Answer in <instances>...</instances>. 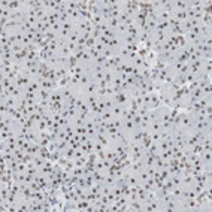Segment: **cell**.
<instances>
[{
	"label": "cell",
	"mask_w": 212,
	"mask_h": 212,
	"mask_svg": "<svg viewBox=\"0 0 212 212\" xmlns=\"http://www.w3.org/2000/svg\"><path fill=\"white\" fill-rule=\"evenodd\" d=\"M75 151H76L75 148H66L64 152H63V155L67 158V160H72V158L75 157Z\"/></svg>",
	"instance_id": "1"
},
{
	"label": "cell",
	"mask_w": 212,
	"mask_h": 212,
	"mask_svg": "<svg viewBox=\"0 0 212 212\" xmlns=\"http://www.w3.org/2000/svg\"><path fill=\"white\" fill-rule=\"evenodd\" d=\"M33 163H35V166L37 169H41L43 164H45V160H43L42 157H39V155H35V157H33Z\"/></svg>",
	"instance_id": "2"
},
{
	"label": "cell",
	"mask_w": 212,
	"mask_h": 212,
	"mask_svg": "<svg viewBox=\"0 0 212 212\" xmlns=\"http://www.w3.org/2000/svg\"><path fill=\"white\" fill-rule=\"evenodd\" d=\"M112 115H114V117H118V118H120L121 117V114H123V106H120V105H115L114 106V108H112Z\"/></svg>",
	"instance_id": "3"
},
{
	"label": "cell",
	"mask_w": 212,
	"mask_h": 212,
	"mask_svg": "<svg viewBox=\"0 0 212 212\" xmlns=\"http://www.w3.org/2000/svg\"><path fill=\"white\" fill-rule=\"evenodd\" d=\"M112 117H114V115H112V112H111V111H105L103 114L100 115V120H102V121H109Z\"/></svg>",
	"instance_id": "4"
},
{
	"label": "cell",
	"mask_w": 212,
	"mask_h": 212,
	"mask_svg": "<svg viewBox=\"0 0 212 212\" xmlns=\"http://www.w3.org/2000/svg\"><path fill=\"white\" fill-rule=\"evenodd\" d=\"M75 135H87V127L85 125H79V127H76L75 129Z\"/></svg>",
	"instance_id": "5"
},
{
	"label": "cell",
	"mask_w": 212,
	"mask_h": 212,
	"mask_svg": "<svg viewBox=\"0 0 212 212\" xmlns=\"http://www.w3.org/2000/svg\"><path fill=\"white\" fill-rule=\"evenodd\" d=\"M127 25H124V24H118V27L115 29V30H118V33H124V35H125V33H127Z\"/></svg>",
	"instance_id": "6"
},
{
	"label": "cell",
	"mask_w": 212,
	"mask_h": 212,
	"mask_svg": "<svg viewBox=\"0 0 212 212\" xmlns=\"http://www.w3.org/2000/svg\"><path fill=\"white\" fill-rule=\"evenodd\" d=\"M106 96H114V87H111V84L106 87Z\"/></svg>",
	"instance_id": "7"
}]
</instances>
